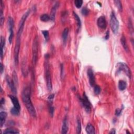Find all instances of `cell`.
Masks as SVG:
<instances>
[{"label": "cell", "instance_id": "6da1fadb", "mask_svg": "<svg viewBox=\"0 0 134 134\" xmlns=\"http://www.w3.org/2000/svg\"><path fill=\"white\" fill-rule=\"evenodd\" d=\"M31 89L30 87L27 86L25 87L22 92V100L23 102L28 111L30 115L33 117H36V112L35 111L34 106L32 104L31 98Z\"/></svg>", "mask_w": 134, "mask_h": 134}, {"label": "cell", "instance_id": "7a4b0ae2", "mask_svg": "<svg viewBox=\"0 0 134 134\" xmlns=\"http://www.w3.org/2000/svg\"><path fill=\"white\" fill-rule=\"evenodd\" d=\"M49 56L48 54H46L45 55V77L47 82V86L48 90L51 91L53 89V84H52L51 77L50 71V66L49 64Z\"/></svg>", "mask_w": 134, "mask_h": 134}, {"label": "cell", "instance_id": "3957f363", "mask_svg": "<svg viewBox=\"0 0 134 134\" xmlns=\"http://www.w3.org/2000/svg\"><path fill=\"white\" fill-rule=\"evenodd\" d=\"M32 62L34 65H36L37 58H38V37L37 36L35 38L32 43Z\"/></svg>", "mask_w": 134, "mask_h": 134}, {"label": "cell", "instance_id": "277c9868", "mask_svg": "<svg viewBox=\"0 0 134 134\" xmlns=\"http://www.w3.org/2000/svg\"><path fill=\"white\" fill-rule=\"evenodd\" d=\"M79 98L84 110L87 113H90L91 111L92 105L89 101L88 98H87L86 94L85 93H84L83 94V97H81L80 96H79Z\"/></svg>", "mask_w": 134, "mask_h": 134}, {"label": "cell", "instance_id": "5b68a950", "mask_svg": "<svg viewBox=\"0 0 134 134\" xmlns=\"http://www.w3.org/2000/svg\"><path fill=\"white\" fill-rule=\"evenodd\" d=\"M110 26L112 32L115 34H116L118 32L119 29V22L114 12L111 14V20H110Z\"/></svg>", "mask_w": 134, "mask_h": 134}, {"label": "cell", "instance_id": "8992f818", "mask_svg": "<svg viewBox=\"0 0 134 134\" xmlns=\"http://www.w3.org/2000/svg\"><path fill=\"white\" fill-rule=\"evenodd\" d=\"M117 68L118 71L124 72L130 79L132 78V73L128 65L124 62H119L117 64Z\"/></svg>", "mask_w": 134, "mask_h": 134}, {"label": "cell", "instance_id": "52a82bcc", "mask_svg": "<svg viewBox=\"0 0 134 134\" xmlns=\"http://www.w3.org/2000/svg\"><path fill=\"white\" fill-rule=\"evenodd\" d=\"M8 25H9V29L10 32V36L9 38V41L10 43H11L14 37V22L13 19L11 17H9L8 18Z\"/></svg>", "mask_w": 134, "mask_h": 134}, {"label": "cell", "instance_id": "ba28073f", "mask_svg": "<svg viewBox=\"0 0 134 134\" xmlns=\"http://www.w3.org/2000/svg\"><path fill=\"white\" fill-rule=\"evenodd\" d=\"M6 80L8 86H9L11 90V91L14 94H16V93H17V90H16V88L15 86V82L14 81L13 79L12 80L10 76L6 75Z\"/></svg>", "mask_w": 134, "mask_h": 134}, {"label": "cell", "instance_id": "9c48e42d", "mask_svg": "<svg viewBox=\"0 0 134 134\" xmlns=\"http://www.w3.org/2000/svg\"><path fill=\"white\" fill-rule=\"evenodd\" d=\"M87 76L89 77V83L90 86H95V76L93 70L91 68H89L87 69Z\"/></svg>", "mask_w": 134, "mask_h": 134}, {"label": "cell", "instance_id": "30bf717a", "mask_svg": "<svg viewBox=\"0 0 134 134\" xmlns=\"http://www.w3.org/2000/svg\"><path fill=\"white\" fill-rule=\"evenodd\" d=\"M97 24L98 26L100 27V28L104 29L106 28L107 26V23H106V18L104 16H102L98 18L97 21Z\"/></svg>", "mask_w": 134, "mask_h": 134}, {"label": "cell", "instance_id": "8fae6325", "mask_svg": "<svg viewBox=\"0 0 134 134\" xmlns=\"http://www.w3.org/2000/svg\"><path fill=\"white\" fill-rule=\"evenodd\" d=\"M9 96L10 98V99L11 100L13 104L14 107L17 108V110L20 111L21 106L20 104V103H19V102H18V98L16 97H15V96H13V95H9Z\"/></svg>", "mask_w": 134, "mask_h": 134}, {"label": "cell", "instance_id": "7c38bea8", "mask_svg": "<svg viewBox=\"0 0 134 134\" xmlns=\"http://www.w3.org/2000/svg\"><path fill=\"white\" fill-rule=\"evenodd\" d=\"M68 129H69V126H68V119L67 117H65L64 118V121H63L62 129H61V133L64 134H67L68 132Z\"/></svg>", "mask_w": 134, "mask_h": 134}, {"label": "cell", "instance_id": "4fadbf2b", "mask_svg": "<svg viewBox=\"0 0 134 134\" xmlns=\"http://www.w3.org/2000/svg\"><path fill=\"white\" fill-rule=\"evenodd\" d=\"M59 3H56L54 5V6L53 7L51 11V13H50V20L53 21H54L55 20V16H56V11L57 10V8L59 6Z\"/></svg>", "mask_w": 134, "mask_h": 134}, {"label": "cell", "instance_id": "5bb4252c", "mask_svg": "<svg viewBox=\"0 0 134 134\" xmlns=\"http://www.w3.org/2000/svg\"><path fill=\"white\" fill-rule=\"evenodd\" d=\"M6 117H7V113H6V112H1V113H0V119H1L0 125H1V127H2L4 125Z\"/></svg>", "mask_w": 134, "mask_h": 134}, {"label": "cell", "instance_id": "9a60e30c", "mask_svg": "<svg viewBox=\"0 0 134 134\" xmlns=\"http://www.w3.org/2000/svg\"><path fill=\"white\" fill-rule=\"evenodd\" d=\"M86 133L89 134H94L95 133V128L94 126L91 124H90V123L87 124L86 128Z\"/></svg>", "mask_w": 134, "mask_h": 134}, {"label": "cell", "instance_id": "2e32d148", "mask_svg": "<svg viewBox=\"0 0 134 134\" xmlns=\"http://www.w3.org/2000/svg\"><path fill=\"white\" fill-rule=\"evenodd\" d=\"M121 42L123 47L124 49V50L128 52V51H129V48H128V47L126 39V38L124 35H123V36L121 37Z\"/></svg>", "mask_w": 134, "mask_h": 134}, {"label": "cell", "instance_id": "e0dca14e", "mask_svg": "<svg viewBox=\"0 0 134 134\" xmlns=\"http://www.w3.org/2000/svg\"><path fill=\"white\" fill-rule=\"evenodd\" d=\"M68 34H69V28H65L64 30V31H63L62 35L63 43H64V45H65V43H66V42L67 40V38L68 36Z\"/></svg>", "mask_w": 134, "mask_h": 134}, {"label": "cell", "instance_id": "ac0fdd59", "mask_svg": "<svg viewBox=\"0 0 134 134\" xmlns=\"http://www.w3.org/2000/svg\"><path fill=\"white\" fill-rule=\"evenodd\" d=\"M5 45V40L4 37H1V58L2 59L3 57L4 47Z\"/></svg>", "mask_w": 134, "mask_h": 134}, {"label": "cell", "instance_id": "d6986e66", "mask_svg": "<svg viewBox=\"0 0 134 134\" xmlns=\"http://www.w3.org/2000/svg\"><path fill=\"white\" fill-rule=\"evenodd\" d=\"M127 86V83L125 81L123 80H120L118 82V89L121 91H124L126 89Z\"/></svg>", "mask_w": 134, "mask_h": 134}, {"label": "cell", "instance_id": "ffe728a7", "mask_svg": "<svg viewBox=\"0 0 134 134\" xmlns=\"http://www.w3.org/2000/svg\"><path fill=\"white\" fill-rule=\"evenodd\" d=\"M3 134H19V132L17 129L12 128H9L5 129L3 132Z\"/></svg>", "mask_w": 134, "mask_h": 134}, {"label": "cell", "instance_id": "44dd1931", "mask_svg": "<svg viewBox=\"0 0 134 134\" xmlns=\"http://www.w3.org/2000/svg\"><path fill=\"white\" fill-rule=\"evenodd\" d=\"M73 16H74V17H75V20L76 21V24H77L78 29H79L81 28V21L80 19V18H79V16L77 14H76L75 12H73Z\"/></svg>", "mask_w": 134, "mask_h": 134}, {"label": "cell", "instance_id": "7402d4cb", "mask_svg": "<svg viewBox=\"0 0 134 134\" xmlns=\"http://www.w3.org/2000/svg\"><path fill=\"white\" fill-rule=\"evenodd\" d=\"M76 121H77V128H76V133L80 134L81 132V123L80 118L79 117L76 118Z\"/></svg>", "mask_w": 134, "mask_h": 134}, {"label": "cell", "instance_id": "603a6c76", "mask_svg": "<svg viewBox=\"0 0 134 134\" xmlns=\"http://www.w3.org/2000/svg\"><path fill=\"white\" fill-rule=\"evenodd\" d=\"M50 20V17L48 14H43L40 16V20L46 22V21H48Z\"/></svg>", "mask_w": 134, "mask_h": 134}, {"label": "cell", "instance_id": "cb8c5ba5", "mask_svg": "<svg viewBox=\"0 0 134 134\" xmlns=\"http://www.w3.org/2000/svg\"><path fill=\"white\" fill-rule=\"evenodd\" d=\"M114 3L115 4L116 7L118 8V9L119 11L122 12L123 10V7H122V4L121 2L119 1V0H116V1H114Z\"/></svg>", "mask_w": 134, "mask_h": 134}, {"label": "cell", "instance_id": "d4e9b609", "mask_svg": "<svg viewBox=\"0 0 134 134\" xmlns=\"http://www.w3.org/2000/svg\"><path fill=\"white\" fill-rule=\"evenodd\" d=\"M48 106H49V114H50V115L51 117H53L54 116V107L52 105V104H48Z\"/></svg>", "mask_w": 134, "mask_h": 134}, {"label": "cell", "instance_id": "484cf974", "mask_svg": "<svg viewBox=\"0 0 134 134\" xmlns=\"http://www.w3.org/2000/svg\"><path fill=\"white\" fill-rule=\"evenodd\" d=\"M75 6L79 9L80 8L83 4V1L82 0H75Z\"/></svg>", "mask_w": 134, "mask_h": 134}, {"label": "cell", "instance_id": "4316f807", "mask_svg": "<svg viewBox=\"0 0 134 134\" xmlns=\"http://www.w3.org/2000/svg\"><path fill=\"white\" fill-rule=\"evenodd\" d=\"M101 87L99 86L95 85L94 87V91L96 95H98L101 92Z\"/></svg>", "mask_w": 134, "mask_h": 134}, {"label": "cell", "instance_id": "83f0119b", "mask_svg": "<svg viewBox=\"0 0 134 134\" xmlns=\"http://www.w3.org/2000/svg\"><path fill=\"white\" fill-rule=\"evenodd\" d=\"M20 111H19L17 108L15 107H13L11 110V113H12V114L14 115H18L20 114Z\"/></svg>", "mask_w": 134, "mask_h": 134}, {"label": "cell", "instance_id": "f1b7e54d", "mask_svg": "<svg viewBox=\"0 0 134 134\" xmlns=\"http://www.w3.org/2000/svg\"><path fill=\"white\" fill-rule=\"evenodd\" d=\"M42 33L44 36V38L45 39L46 42H47L49 40V32L47 31H43Z\"/></svg>", "mask_w": 134, "mask_h": 134}, {"label": "cell", "instance_id": "f546056e", "mask_svg": "<svg viewBox=\"0 0 134 134\" xmlns=\"http://www.w3.org/2000/svg\"><path fill=\"white\" fill-rule=\"evenodd\" d=\"M54 94L49 95L48 98V104H53V100H54Z\"/></svg>", "mask_w": 134, "mask_h": 134}, {"label": "cell", "instance_id": "4dcf8cb0", "mask_svg": "<svg viewBox=\"0 0 134 134\" xmlns=\"http://www.w3.org/2000/svg\"><path fill=\"white\" fill-rule=\"evenodd\" d=\"M13 79L15 83H17L18 84V80H17V74H16V72L15 71H14V72L13 73Z\"/></svg>", "mask_w": 134, "mask_h": 134}, {"label": "cell", "instance_id": "1f68e13d", "mask_svg": "<svg viewBox=\"0 0 134 134\" xmlns=\"http://www.w3.org/2000/svg\"><path fill=\"white\" fill-rule=\"evenodd\" d=\"M89 10L87 9L86 7H83L82 10L81 11V13L82 14V15L84 16H86L89 14Z\"/></svg>", "mask_w": 134, "mask_h": 134}, {"label": "cell", "instance_id": "d6a6232c", "mask_svg": "<svg viewBox=\"0 0 134 134\" xmlns=\"http://www.w3.org/2000/svg\"><path fill=\"white\" fill-rule=\"evenodd\" d=\"M122 111V110H120V109H118V108L116 109V112H115V115H116L117 116H119L121 114Z\"/></svg>", "mask_w": 134, "mask_h": 134}, {"label": "cell", "instance_id": "836d02e7", "mask_svg": "<svg viewBox=\"0 0 134 134\" xmlns=\"http://www.w3.org/2000/svg\"><path fill=\"white\" fill-rule=\"evenodd\" d=\"M61 76L62 78V76L64 75V64H61Z\"/></svg>", "mask_w": 134, "mask_h": 134}, {"label": "cell", "instance_id": "e575fe53", "mask_svg": "<svg viewBox=\"0 0 134 134\" xmlns=\"http://www.w3.org/2000/svg\"><path fill=\"white\" fill-rule=\"evenodd\" d=\"M110 32H109V31H107V32H106V36H105V39L106 40H107L108 38H109V37H110Z\"/></svg>", "mask_w": 134, "mask_h": 134}, {"label": "cell", "instance_id": "d590c367", "mask_svg": "<svg viewBox=\"0 0 134 134\" xmlns=\"http://www.w3.org/2000/svg\"><path fill=\"white\" fill-rule=\"evenodd\" d=\"M4 103H5V99L4 98H2L1 100V106L2 105H3L4 104Z\"/></svg>", "mask_w": 134, "mask_h": 134}, {"label": "cell", "instance_id": "8d00e7d4", "mask_svg": "<svg viewBox=\"0 0 134 134\" xmlns=\"http://www.w3.org/2000/svg\"><path fill=\"white\" fill-rule=\"evenodd\" d=\"M3 69H4V67H3V65L2 63L1 64V73L2 74L3 72Z\"/></svg>", "mask_w": 134, "mask_h": 134}, {"label": "cell", "instance_id": "74e56055", "mask_svg": "<svg viewBox=\"0 0 134 134\" xmlns=\"http://www.w3.org/2000/svg\"><path fill=\"white\" fill-rule=\"evenodd\" d=\"M110 134H115L116 133V132H115V129H112L111 130V132H110Z\"/></svg>", "mask_w": 134, "mask_h": 134}]
</instances>
